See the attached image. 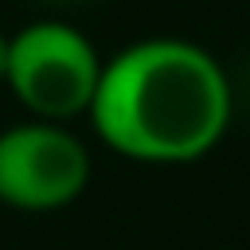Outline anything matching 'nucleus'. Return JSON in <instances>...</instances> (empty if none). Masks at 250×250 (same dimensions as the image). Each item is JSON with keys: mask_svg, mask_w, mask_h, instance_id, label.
Listing matches in <instances>:
<instances>
[{"mask_svg": "<svg viewBox=\"0 0 250 250\" xmlns=\"http://www.w3.org/2000/svg\"><path fill=\"white\" fill-rule=\"evenodd\" d=\"M90 121L105 148L137 164H191L207 156L234 113L223 62L180 35L137 39L102 62Z\"/></svg>", "mask_w": 250, "mask_h": 250, "instance_id": "nucleus-1", "label": "nucleus"}, {"mask_svg": "<svg viewBox=\"0 0 250 250\" xmlns=\"http://www.w3.org/2000/svg\"><path fill=\"white\" fill-rule=\"evenodd\" d=\"M102 78V55L94 43L62 23L39 20L8 35V70L4 82L31 117L70 121L90 109V98Z\"/></svg>", "mask_w": 250, "mask_h": 250, "instance_id": "nucleus-2", "label": "nucleus"}, {"mask_svg": "<svg viewBox=\"0 0 250 250\" xmlns=\"http://www.w3.org/2000/svg\"><path fill=\"white\" fill-rule=\"evenodd\" d=\"M90 184V152L62 121H20L0 133V203L59 211Z\"/></svg>", "mask_w": 250, "mask_h": 250, "instance_id": "nucleus-3", "label": "nucleus"}, {"mask_svg": "<svg viewBox=\"0 0 250 250\" xmlns=\"http://www.w3.org/2000/svg\"><path fill=\"white\" fill-rule=\"evenodd\" d=\"M4 70H8V31H0V82H4Z\"/></svg>", "mask_w": 250, "mask_h": 250, "instance_id": "nucleus-4", "label": "nucleus"}, {"mask_svg": "<svg viewBox=\"0 0 250 250\" xmlns=\"http://www.w3.org/2000/svg\"><path fill=\"white\" fill-rule=\"evenodd\" d=\"M47 4H70V0H47Z\"/></svg>", "mask_w": 250, "mask_h": 250, "instance_id": "nucleus-5", "label": "nucleus"}]
</instances>
